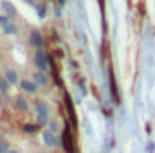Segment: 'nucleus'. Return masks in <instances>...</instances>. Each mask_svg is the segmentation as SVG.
I'll return each mask as SVG.
<instances>
[{
    "mask_svg": "<svg viewBox=\"0 0 155 153\" xmlns=\"http://www.w3.org/2000/svg\"><path fill=\"white\" fill-rule=\"evenodd\" d=\"M35 65L41 72L49 70V56H47V52L43 49H36V52H35Z\"/></svg>",
    "mask_w": 155,
    "mask_h": 153,
    "instance_id": "obj_1",
    "label": "nucleus"
},
{
    "mask_svg": "<svg viewBox=\"0 0 155 153\" xmlns=\"http://www.w3.org/2000/svg\"><path fill=\"white\" fill-rule=\"evenodd\" d=\"M35 106H36V115H38V124L40 126L47 124V121H49V106L41 99H36Z\"/></svg>",
    "mask_w": 155,
    "mask_h": 153,
    "instance_id": "obj_2",
    "label": "nucleus"
},
{
    "mask_svg": "<svg viewBox=\"0 0 155 153\" xmlns=\"http://www.w3.org/2000/svg\"><path fill=\"white\" fill-rule=\"evenodd\" d=\"M20 88L24 90V92H27V94H36L38 92V85L33 81V79H20Z\"/></svg>",
    "mask_w": 155,
    "mask_h": 153,
    "instance_id": "obj_3",
    "label": "nucleus"
},
{
    "mask_svg": "<svg viewBox=\"0 0 155 153\" xmlns=\"http://www.w3.org/2000/svg\"><path fill=\"white\" fill-rule=\"evenodd\" d=\"M29 43L35 45L36 49H43V36H41V33L36 31V29H33L31 34H29Z\"/></svg>",
    "mask_w": 155,
    "mask_h": 153,
    "instance_id": "obj_4",
    "label": "nucleus"
},
{
    "mask_svg": "<svg viewBox=\"0 0 155 153\" xmlns=\"http://www.w3.org/2000/svg\"><path fill=\"white\" fill-rule=\"evenodd\" d=\"M4 77L7 79V83H9V85L20 83V79H18V74H16V70H15V69H11V67H4Z\"/></svg>",
    "mask_w": 155,
    "mask_h": 153,
    "instance_id": "obj_5",
    "label": "nucleus"
},
{
    "mask_svg": "<svg viewBox=\"0 0 155 153\" xmlns=\"http://www.w3.org/2000/svg\"><path fill=\"white\" fill-rule=\"evenodd\" d=\"M15 105H16V108L20 110V112H29L31 110V106H29V101L20 94V96H16L15 97Z\"/></svg>",
    "mask_w": 155,
    "mask_h": 153,
    "instance_id": "obj_6",
    "label": "nucleus"
},
{
    "mask_svg": "<svg viewBox=\"0 0 155 153\" xmlns=\"http://www.w3.org/2000/svg\"><path fill=\"white\" fill-rule=\"evenodd\" d=\"M33 81H35L38 86H41V88H45V86L49 85V77L45 76L41 70H38V72H35V74H33Z\"/></svg>",
    "mask_w": 155,
    "mask_h": 153,
    "instance_id": "obj_7",
    "label": "nucleus"
},
{
    "mask_svg": "<svg viewBox=\"0 0 155 153\" xmlns=\"http://www.w3.org/2000/svg\"><path fill=\"white\" fill-rule=\"evenodd\" d=\"M2 31H4L5 34H16V33H18V29H16V25H15V24H13L11 20H9V22H7L5 25H2Z\"/></svg>",
    "mask_w": 155,
    "mask_h": 153,
    "instance_id": "obj_8",
    "label": "nucleus"
},
{
    "mask_svg": "<svg viewBox=\"0 0 155 153\" xmlns=\"http://www.w3.org/2000/svg\"><path fill=\"white\" fill-rule=\"evenodd\" d=\"M43 141H45V144H49V146H56V137H54L52 132H45V133H43Z\"/></svg>",
    "mask_w": 155,
    "mask_h": 153,
    "instance_id": "obj_9",
    "label": "nucleus"
},
{
    "mask_svg": "<svg viewBox=\"0 0 155 153\" xmlns=\"http://www.w3.org/2000/svg\"><path fill=\"white\" fill-rule=\"evenodd\" d=\"M2 7H5V13H7V15L16 16V7H15L13 4H9V2H2Z\"/></svg>",
    "mask_w": 155,
    "mask_h": 153,
    "instance_id": "obj_10",
    "label": "nucleus"
},
{
    "mask_svg": "<svg viewBox=\"0 0 155 153\" xmlns=\"http://www.w3.org/2000/svg\"><path fill=\"white\" fill-rule=\"evenodd\" d=\"M7 90H9V83H7V79L4 76H0V92L2 94H7Z\"/></svg>",
    "mask_w": 155,
    "mask_h": 153,
    "instance_id": "obj_11",
    "label": "nucleus"
},
{
    "mask_svg": "<svg viewBox=\"0 0 155 153\" xmlns=\"http://www.w3.org/2000/svg\"><path fill=\"white\" fill-rule=\"evenodd\" d=\"M7 151H9V144L4 139H0V153H7Z\"/></svg>",
    "mask_w": 155,
    "mask_h": 153,
    "instance_id": "obj_12",
    "label": "nucleus"
},
{
    "mask_svg": "<svg viewBox=\"0 0 155 153\" xmlns=\"http://www.w3.org/2000/svg\"><path fill=\"white\" fill-rule=\"evenodd\" d=\"M7 22H9V18H7V16H2V15H0V27H2V25H5Z\"/></svg>",
    "mask_w": 155,
    "mask_h": 153,
    "instance_id": "obj_13",
    "label": "nucleus"
},
{
    "mask_svg": "<svg viewBox=\"0 0 155 153\" xmlns=\"http://www.w3.org/2000/svg\"><path fill=\"white\" fill-rule=\"evenodd\" d=\"M36 9H38V15H40V16H43V15H45V5H38Z\"/></svg>",
    "mask_w": 155,
    "mask_h": 153,
    "instance_id": "obj_14",
    "label": "nucleus"
},
{
    "mask_svg": "<svg viewBox=\"0 0 155 153\" xmlns=\"http://www.w3.org/2000/svg\"><path fill=\"white\" fill-rule=\"evenodd\" d=\"M49 124H51V132H52V133H54V132H56V130H58V124H56V122H54V121H52V122H49Z\"/></svg>",
    "mask_w": 155,
    "mask_h": 153,
    "instance_id": "obj_15",
    "label": "nucleus"
},
{
    "mask_svg": "<svg viewBox=\"0 0 155 153\" xmlns=\"http://www.w3.org/2000/svg\"><path fill=\"white\" fill-rule=\"evenodd\" d=\"M24 2H27V4H31V5H35V4H36V0H24Z\"/></svg>",
    "mask_w": 155,
    "mask_h": 153,
    "instance_id": "obj_16",
    "label": "nucleus"
},
{
    "mask_svg": "<svg viewBox=\"0 0 155 153\" xmlns=\"http://www.w3.org/2000/svg\"><path fill=\"white\" fill-rule=\"evenodd\" d=\"M7 153H20V151H18V150H9Z\"/></svg>",
    "mask_w": 155,
    "mask_h": 153,
    "instance_id": "obj_17",
    "label": "nucleus"
},
{
    "mask_svg": "<svg viewBox=\"0 0 155 153\" xmlns=\"http://www.w3.org/2000/svg\"><path fill=\"white\" fill-rule=\"evenodd\" d=\"M2 105H4V103H2V97H0V108H2Z\"/></svg>",
    "mask_w": 155,
    "mask_h": 153,
    "instance_id": "obj_18",
    "label": "nucleus"
},
{
    "mask_svg": "<svg viewBox=\"0 0 155 153\" xmlns=\"http://www.w3.org/2000/svg\"><path fill=\"white\" fill-rule=\"evenodd\" d=\"M0 63H2V54H0Z\"/></svg>",
    "mask_w": 155,
    "mask_h": 153,
    "instance_id": "obj_19",
    "label": "nucleus"
},
{
    "mask_svg": "<svg viewBox=\"0 0 155 153\" xmlns=\"http://www.w3.org/2000/svg\"><path fill=\"white\" fill-rule=\"evenodd\" d=\"M0 54H2V45H0Z\"/></svg>",
    "mask_w": 155,
    "mask_h": 153,
    "instance_id": "obj_20",
    "label": "nucleus"
},
{
    "mask_svg": "<svg viewBox=\"0 0 155 153\" xmlns=\"http://www.w3.org/2000/svg\"><path fill=\"white\" fill-rule=\"evenodd\" d=\"M40 153H47V151H40Z\"/></svg>",
    "mask_w": 155,
    "mask_h": 153,
    "instance_id": "obj_21",
    "label": "nucleus"
}]
</instances>
